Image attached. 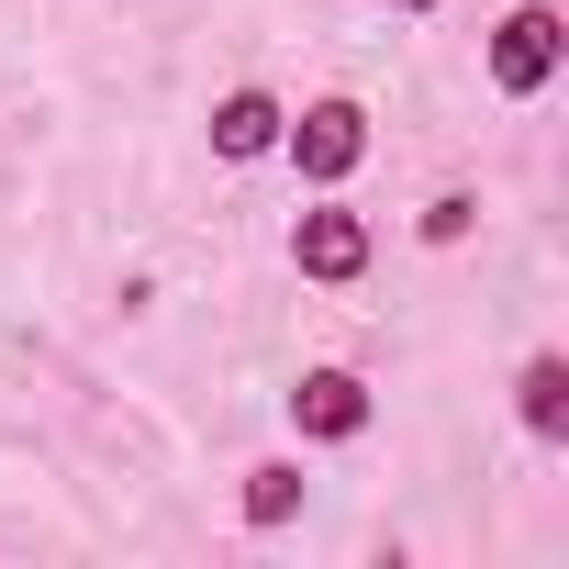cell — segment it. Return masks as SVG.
I'll return each mask as SVG.
<instances>
[{
    "instance_id": "6da1fadb",
    "label": "cell",
    "mask_w": 569,
    "mask_h": 569,
    "mask_svg": "<svg viewBox=\"0 0 569 569\" xmlns=\"http://www.w3.org/2000/svg\"><path fill=\"white\" fill-rule=\"evenodd\" d=\"M279 146H291L302 179H347V168L369 157V112H358V101H313L302 123H279Z\"/></svg>"
},
{
    "instance_id": "7a4b0ae2",
    "label": "cell",
    "mask_w": 569,
    "mask_h": 569,
    "mask_svg": "<svg viewBox=\"0 0 569 569\" xmlns=\"http://www.w3.org/2000/svg\"><path fill=\"white\" fill-rule=\"evenodd\" d=\"M558 46H569V34H558V12H547V0H525V12H513V23L491 34V90H502V101H525V90H547V68H558Z\"/></svg>"
},
{
    "instance_id": "3957f363",
    "label": "cell",
    "mask_w": 569,
    "mask_h": 569,
    "mask_svg": "<svg viewBox=\"0 0 569 569\" xmlns=\"http://www.w3.org/2000/svg\"><path fill=\"white\" fill-rule=\"evenodd\" d=\"M291 257H302V279H358V268H369V223L325 201V212H302V234H291Z\"/></svg>"
},
{
    "instance_id": "277c9868",
    "label": "cell",
    "mask_w": 569,
    "mask_h": 569,
    "mask_svg": "<svg viewBox=\"0 0 569 569\" xmlns=\"http://www.w3.org/2000/svg\"><path fill=\"white\" fill-rule=\"evenodd\" d=\"M291 413H302V436H358V425H369V391H358L347 369H313V380L291 391Z\"/></svg>"
},
{
    "instance_id": "5b68a950",
    "label": "cell",
    "mask_w": 569,
    "mask_h": 569,
    "mask_svg": "<svg viewBox=\"0 0 569 569\" xmlns=\"http://www.w3.org/2000/svg\"><path fill=\"white\" fill-rule=\"evenodd\" d=\"M279 123H291V112H279L268 90H234V101L212 112V146H223V157H268V146H279Z\"/></svg>"
},
{
    "instance_id": "8992f818",
    "label": "cell",
    "mask_w": 569,
    "mask_h": 569,
    "mask_svg": "<svg viewBox=\"0 0 569 569\" xmlns=\"http://www.w3.org/2000/svg\"><path fill=\"white\" fill-rule=\"evenodd\" d=\"M513 413H525V436H558V425H569V369H558V358H525Z\"/></svg>"
},
{
    "instance_id": "52a82bcc",
    "label": "cell",
    "mask_w": 569,
    "mask_h": 569,
    "mask_svg": "<svg viewBox=\"0 0 569 569\" xmlns=\"http://www.w3.org/2000/svg\"><path fill=\"white\" fill-rule=\"evenodd\" d=\"M291 502H302V469H291V458L246 469V525H291Z\"/></svg>"
},
{
    "instance_id": "ba28073f",
    "label": "cell",
    "mask_w": 569,
    "mask_h": 569,
    "mask_svg": "<svg viewBox=\"0 0 569 569\" xmlns=\"http://www.w3.org/2000/svg\"><path fill=\"white\" fill-rule=\"evenodd\" d=\"M458 234H469V201H458V190H447V201H425V246H458Z\"/></svg>"
},
{
    "instance_id": "9c48e42d",
    "label": "cell",
    "mask_w": 569,
    "mask_h": 569,
    "mask_svg": "<svg viewBox=\"0 0 569 569\" xmlns=\"http://www.w3.org/2000/svg\"><path fill=\"white\" fill-rule=\"evenodd\" d=\"M402 12H436V0H402Z\"/></svg>"
}]
</instances>
